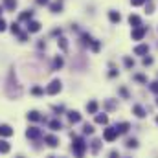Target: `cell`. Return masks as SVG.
I'll return each instance as SVG.
<instances>
[{"label": "cell", "mask_w": 158, "mask_h": 158, "mask_svg": "<svg viewBox=\"0 0 158 158\" xmlns=\"http://www.w3.org/2000/svg\"><path fill=\"white\" fill-rule=\"evenodd\" d=\"M145 9H147V13H153V11H155V6H153V2H151V0L147 2V7H145Z\"/></svg>", "instance_id": "obj_42"}, {"label": "cell", "mask_w": 158, "mask_h": 158, "mask_svg": "<svg viewBox=\"0 0 158 158\" xmlns=\"http://www.w3.org/2000/svg\"><path fill=\"white\" fill-rule=\"evenodd\" d=\"M143 66H149V64H153V57H143Z\"/></svg>", "instance_id": "obj_38"}, {"label": "cell", "mask_w": 158, "mask_h": 158, "mask_svg": "<svg viewBox=\"0 0 158 158\" xmlns=\"http://www.w3.org/2000/svg\"><path fill=\"white\" fill-rule=\"evenodd\" d=\"M46 158H57V156H53V155H50V156H46Z\"/></svg>", "instance_id": "obj_49"}, {"label": "cell", "mask_w": 158, "mask_h": 158, "mask_svg": "<svg viewBox=\"0 0 158 158\" xmlns=\"http://www.w3.org/2000/svg\"><path fill=\"white\" fill-rule=\"evenodd\" d=\"M105 109H107V110H114V109H116V101H114V99H107V101H105Z\"/></svg>", "instance_id": "obj_30"}, {"label": "cell", "mask_w": 158, "mask_h": 158, "mask_svg": "<svg viewBox=\"0 0 158 158\" xmlns=\"http://www.w3.org/2000/svg\"><path fill=\"white\" fill-rule=\"evenodd\" d=\"M37 4H39V6H48L50 0H37Z\"/></svg>", "instance_id": "obj_46"}, {"label": "cell", "mask_w": 158, "mask_h": 158, "mask_svg": "<svg viewBox=\"0 0 158 158\" xmlns=\"http://www.w3.org/2000/svg\"><path fill=\"white\" fill-rule=\"evenodd\" d=\"M2 11H4V7H2V6H0V17H2Z\"/></svg>", "instance_id": "obj_48"}, {"label": "cell", "mask_w": 158, "mask_h": 158, "mask_svg": "<svg viewBox=\"0 0 158 158\" xmlns=\"http://www.w3.org/2000/svg\"><path fill=\"white\" fill-rule=\"evenodd\" d=\"M30 94H31V96H44V88H42V86H33V88L30 90Z\"/></svg>", "instance_id": "obj_28"}, {"label": "cell", "mask_w": 158, "mask_h": 158, "mask_svg": "<svg viewBox=\"0 0 158 158\" xmlns=\"http://www.w3.org/2000/svg\"><path fill=\"white\" fill-rule=\"evenodd\" d=\"M129 24L132 28H138V26H142V19L138 15H129Z\"/></svg>", "instance_id": "obj_21"}, {"label": "cell", "mask_w": 158, "mask_h": 158, "mask_svg": "<svg viewBox=\"0 0 158 158\" xmlns=\"http://www.w3.org/2000/svg\"><path fill=\"white\" fill-rule=\"evenodd\" d=\"M119 94H121V96H123L125 99H129V90H127L125 86H121V88H119Z\"/></svg>", "instance_id": "obj_37"}, {"label": "cell", "mask_w": 158, "mask_h": 158, "mask_svg": "<svg viewBox=\"0 0 158 158\" xmlns=\"http://www.w3.org/2000/svg\"><path fill=\"white\" fill-rule=\"evenodd\" d=\"M149 90H151L153 94H158V81H153V83L149 85Z\"/></svg>", "instance_id": "obj_36"}, {"label": "cell", "mask_w": 158, "mask_h": 158, "mask_svg": "<svg viewBox=\"0 0 158 158\" xmlns=\"http://www.w3.org/2000/svg\"><path fill=\"white\" fill-rule=\"evenodd\" d=\"M17 6H19V2H17V0H2V7H4V9H7V11H15V9H17Z\"/></svg>", "instance_id": "obj_11"}, {"label": "cell", "mask_w": 158, "mask_h": 158, "mask_svg": "<svg viewBox=\"0 0 158 158\" xmlns=\"http://www.w3.org/2000/svg\"><path fill=\"white\" fill-rule=\"evenodd\" d=\"M147 0H131V4L132 6H142V4H145Z\"/></svg>", "instance_id": "obj_45"}, {"label": "cell", "mask_w": 158, "mask_h": 158, "mask_svg": "<svg viewBox=\"0 0 158 158\" xmlns=\"http://www.w3.org/2000/svg\"><path fill=\"white\" fill-rule=\"evenodd\" d=\"M31 19H33V11H30V9H26V11H22L19 15V20L20 22H30Z\"/></svg>", "instance_id": "obj_16"}, {"label": "cell", "mask_w": 158, "mask_h": 158, "mask_svg": "<svg viewBox=\"0 0 158 158\" xmlns=\"http://www.w3.org/2000/svg\"><path fill=\"white\" fill-rule=\"evenodd\" d=\"M11 151V143L6 138H0V155H7Z\"/></svg>", "instance_id": "obj_12"}, {"label": "cell", "mask_w": 158, "mask_h": 158, "mask_svg": "<svg viewBox=\"0 0 158 158\" xmlns=\"http://www.w3.org/2000/svg\"><path fill=\"white\" fill-rule=\"evenodd\" d=\"M94 121L99 123V125H107V123H109V116H107L105 112H103V114H96V116H94Z\"/></svg>", "instance_id": "obj_22"}, {"label": "cell", "mask_w": 158, "mask_h": 158, "mask_svg": "<svg viewBox=\"0 0 158 158\" xmlns=\"http://www.w3.org/2000/svg\"><path fill=\"white\" fill-rule=\"evenodd\" d=\"M98 109H99V105H98V101H88L86 103V112L88 114H98Z\"/></svg>", "instance_id": "obj_18"}, {"label": "cell", "mask_w": 158, "mask_h": 158, "mask_svg": "<svg viewBox=\"0 0 158 158\" xmlns=\"http://www.w3.org/2000/svg\"><path fill=\"white\" fill-rule=\"evenodd\" d=\"M156 123H158V116H156Z\"/></svg>", "instance_id": "obj_51"}, {"label": "cell", "mask_w": 158, "mask_h": 158, "mask_svg": "<svg viewBox=\"0 0 158 158\" xmlns=\"http://www.w3.org/2000/svg\"><path fill=\"white\" fill-rule=\"evenodd\" d=\"M19 40H20V42H26V40H28V33H22V31H20V35H19Z\"/></svg>", "instance_id": "obj_43"}, {"label": "cell", "mask_w": 158, "mask_h": 158, "mask_svg": "<svg viewBox=\"0 0 158 158\" xmlns=\"http://www.w3.org/2000/svg\"><path fill=\"white\" fill-rule=\"evenodd\" d=\"M94 131H96V129H94L92 123H85V125H83V134H94Z\"/></svg>", "instance_id": "obj_27"}, {"label": "cell", "mask_w": 158, "mask_h": 158, "mask_svg": "<svg viewBox=\"0 0 158 158\" xmlns=\"http://www.w3.org/2000/svg\"><path fill=\"white\" fill-rule=\"evenodd\" d=\"M37 46H39V50H44V48H46V42H44V40H40Z\"/></svg>", "instance_id": "obj_47"}, {"label": "cell", "mask_w": 158, "mask_h": 158, "mask_svg": "<svg viewBox=\"0 0 158 158\" xmlns=\"http://www.w3.org/2000/svg\"><path fill=\"white\" fill-rule=\"evenodd\" d=\"M118 136H119V132H118L116 127H105V129H103V140H105V142L112 143V142L118 140Z\"/></svg>", "instance_id": "obj_3"}, {"label": "cell", "mask_w": 158, "mask_h": 158, "mask_svg": "<svg viewBox=\"0 0 158 158\" xmlns=\"http://www.w3.org/2000/svg\"><path fill=\"white\" fill-rule=\"evenodd\" d=\"M132 114H134V116H136V118H145V114H147V112H145V109H143V107H142V105H138V103H136V105H132Z\"/></svg>", "instance_id": "obj_10"}, {"label": "cell", "mask_w": 158, "mask_h": 158, "mask_svg": "<svg viewBox=\"0 0 158 158\" xmlns=\"http://www.w3.org/2000/svg\"><path fill=\"white\" fill-rule=\"evenodd\" d=\"M156 105H158V99H156Z\"/></svg>", "instance_id": "obj_52"}, {"label": "cell", "mask_w": 158, "mask_h": 158, "mask_svg": "<svg viewBox=\"0 0 158 158\" xmlns=\"http://www.w3.org/2000/svg\"><path fill=\"white\" fill-rule=\"evenodd\" d=\"M44 145L50 147V149H57L61 145V140L55 134H44Z\"/></svg>", "instance_id": "obj_5"}, {"label": "cell", "mask_w": 158, "mask_h": 158, "mask_svg": "<svg viewBox=\"0 0 158 158\" xmlns=\"http://www.w3.org/2000/svg\"><path fill=\"white\" fill-rule=\"evenodd\" d=\"M116 129H118L119 134H127L129 129H131V123H129V121H119L118 125H116Z\"/></svg>", "instance_id": "obj_15"}, {"label": "cell", "mask_w": 158, "mask_h": 158, "mask_svg": "<svg viewBox=\"0 0 158 158\" xmlns=\"http://www.w3.org/2000/svg\"><path fill=\"white\" fill-rule=\"evenodd\" d=\"M92 40H94V39H92L88 33H81V42H83L85 46H90V42H92Z\"/></svg>", "instance_id": "obj_29"}, {"label": "cell", "mask_w": 158, "mask_h": 158, "mask_svg": "<svg viewBox=\"0 0 158 158\" xmlns=\"http://www.w3.org/2000/svg\"><path fill=\"white\" fill-rule=\"evenodd\" d=\"M48 129H50V131H53V132H57V131H61V129H63V123H61L57 118L50 119V121H48Z\"/></svg>", "instance_id": "obj_14"}, {"label": "cell", "mask_w": 158, "mask_h": 158, "mask_svg": "<svg viewBox=\"0 0 158 158\" xmlns=\"http://www.w3.org/2000/svg\"><path fill=\"white\" fill-rule=\"evenodd\" d=\"M40 28H42V24H40L39 20H30V22H26V31L28 33H39Z\"/></svg>", "instance_id": "obj_7"}, {"label": "cell", "mask_w": 158, "mask_h": 158, "mask_svg": "<svg viewBox=\"0 0 158 158\" xmlns=\"http://www.w3.org/2000/svg\"><path fill=\"white\" fill-rule=\"evenodd\" d=\"M26 118H28V121H46V118L40 114L39 110H30L26 114Z\"/></svg>", "instance_id": "obj_9"}, {"label": "cell", "mask_w": 158, "mask_h": 158, "mask_svg": "<svg viewBox=\"0 0 158 158\" xmlns=\"http://www.w3.org/2000/svg\"><path fill=\"white\" fill-rule=\"evenodd\" d=\"M72 136V153L76 158H83L86 149H88V143L85 142L83 136H76V134H70Z\"/></svg>", "instance_id": "obj_1"}, {"label": "cell", "mask_w": 158, "mask_h": 158, "mask_svg": "<svg viewBox=\"0 0 158 158\" xmlns=\"http://www.w3.org/2000/svg\"><path fill=\"white\" fill-rule=\"evenodd\" d=\"M61 90H63V83H61L59 79H53L50 85H46V88H44V94H48V96H57Z\"/></svg>", "instance_id": "obj_2"}, {"label": "cell", "mask_w": 158, "mask_h": 158, "mask_svg": "<svg viewBox=\"0 0 158 158\" xmlns=\"http://www.w3.org/2000/svg\"><path fill=\"white\" fill-rule=\"evenodd\" d=\"M123 63H125V66H127V68H132V66H134V59H131V57H125V59H123Z\"/></svg>", "instance_id": "obj_35"}, {"label": "cell", "mask_w": 158, "mask_h": 158, "mask_svg": "<svg viewBox=\"0 0 158 158\" xmlns=\"http://www.w3.org/2000/svg\"><path fill=\"white\" fill-rule=\"evenodd\" d=\"M90 48H92V52H99L101 42H99V40H92V42H90Z\"/></svg>", "instance_id": "obj_34"}, {"label": "cell", "mask_w": 158, "mask_h": 158, "mask_svg": "<svg viewBox=\"0 0 158 158\" xmlns=\"http://www.w3.org/2000/svg\"><path fill=\"white\" fill-rule=\"evenodd\" d=\"M63 64H64L63 57H61V55H57V57L53 59V64H52V68H53V70H61V68H63Z\"/></svg>", "instance_id": "obj_23"}, {"label": "cell", "mask_w": 158, "mask_h": 158, "mask_svg": "<svg viewBox=\"0 0 158 158\" xmlns=\"http://www.w3.org/2000/svg\"><path fill=\"white\" fill-rule=\"evenodd\" d=\"M50 11H52V13H61V11H63V4H61V2L50 4Z\"/></svg>", "instance_id": "obj_25"}, {"label": "cell", "mask_w": 158, "mask_h": 158, "mask_svg": "<svg viewBox=\"0 0 158 158\" xmlns=\"http://www.w3.org/2000/svg\"><path fill=\"white\" fill-rule=\"evenodd\" d=\"M15 134V129L9 123H0V138H11Z\"/></svg>", "instance_id": "obj_6"}, {"label": "cell", "mask_w": 158, "mask_h": 158, "mask_svg": "<svg viewBox=\"0 0 158 158\" xmlns=\"http://www.w3.org/2000/svg\"><path fill=\"white\" fill-rule=\"evenodd\" d=\"M52 110L55 112V116H59V114H63V112H64V105H53V107H52Z\"/></svg>", "instance_id": "obj_31"}, {"label": "cell", "mask_w": 158, "mask_h": 158, "mask_svg": "<svg viewBox=\"0 0 158 158\" xmlns=\"http://www.w3.org/2000/svg\"><path fill=\"white\" fill-rule=\"evenodd\" d=\"M125 147H127V149H138V140H136V138H129V140L125 142Z\"/></svg>", "instance_id": "obj_26"}, {"label": "cell", "mask_w": 158, "mask_h": 158, "mask_svg": "<svg viewBox=\"0 0 158 158\" xmlns=\"http://www.w3.org/2000/svg\"><path fill=\"white\" fill-rule=\"evenodd\" d=\"M134 53L136 55H147L149 53V44H138L134 48Z\"/></svg>", "instance_id": "obj_17"}, {"label": "cell", "mask_w": 158, "mask_h": 158, "mask_svg": "<svg viewBox=\"0 0 158 158\" xmlns=\"http://www.w3.org/2000/svg\"><path fill=\"white\" fill-rule=\"evenodd\" d=\"M26 138H28V140H33V142H39L40 138H42V129L35 127V125L28 127V129H26Z\"/></svg>", "instance_id": "obj_4"}, {"label": "cell", "mask_w": 158, "mask_h": 158, "mask_svg": "<svg viewBox=\"0 0 158 158\" xmlns=\"http://www.w3.org/2000/svg\"><path fill=\"white\" fill-rule=\"evenodd\" d=\"M66 118H68L70 123H79L81 121V114H79L77 110H68L66 112Z\"/></svg>", "instance_id": "obj_13"}, {"label": "cell", "mask_w": 158, "mask_h": 158, "mask_svg": "<svg viewBox=\"0 0 158 158\" xmlns=\"http://www.w3.org/2000/svg\"><path fill=\"white\" fill-rule=\"evenodd\" d=\"M116 76H118V70H116V68L110 64V72H109V77H116Z\"/></svg>", "instance_id": "obj_39"}, {"label": "cell", "mask_w": 158, "mask_h": 158, "mask_svg": "<svg viewBox=\"0 0 158 158\" xmlns=\"http://www.w3.org/2000/svg\"><path fill=\"white\" fill-rule=\"evenodd\" d=\"M145 33H147V26H138V28H134L132 30V40H142L145 37Z\"/></svg>", "instance_id": "obj_8"}, {"label": "cell", "mask_w": 158, "mask_h": 158, "mask_svg": "<svg viewBox=\"0 0 158 158\" xmlns=\"http://www.w3.org/2000/svg\"><path fill=\"white\" fill-rule=\"evenodd\" d=\"M109 158H119V151H116V149H112V151L109 153Z\"/></svg>", "instance_id": "obj_41"}, {"label": "cell", "mask_w": 158, "mask_h": 158, "mask_svg": "<svg viewBox=\"0 0 158 158\" xmlns=\"http://www.w3.org/2000/svg\"><path fill=\"white\" fill-rule=\"evenodd\" d=\"M9 30H11V33H13V35H20V28H19V24H15V22H13V24L9 26Z\"/></svg>", "instance_id": "obj_33"}, {"label": "cell", "mask_w": 158, "mask_h": 158, "mask_svg": "<svg viewBox=\"0 0 158 158\" xmlns=\"http://www.w3.org/2000/svg\"><path fill=\"white\" fill-rule=\"evenodd\" d=\"M109 20H110L112 24H118L119 20H121V15H119V11L110 9V11H109Z\"/></svg>", "instance_id": "obj_20"}, {"label": "cell", "mask_w": 158, "mask_h": 158, "mask_svg": "<svg viewBox=\"0 0 158 158\" xmlns=\"http://www.w3.org/2000/svg\"><path fill=\"white\" fill-rule=\"evenodd\" d=\"M52 35L53 37H61L63 35V30H52Z\"/></svg>", "instance_id": "obj_44"}, {"label": "cell", "mask_w": 158, "mask_h": 158, "mask_svg": "<svg viewBox=\"0 0 158 158\" xmlns=\"http://www.w3.org/2000/svg\"><path fill=\"white\" fill-rule=\"evenodd\" d=\"M88 145H90V153H92V155H98L99 149H101V140H92Z\"/></svg>", "instance_id": "obj_19"}, {"label": "cell", "mask_w": 158, "mask_h": 158, "mask_svg": "<svg viewBox=\"0 0 158 158\" xmlns=\"http://www.w3.org/2000/svg\"><path fill=\"white\" fill-rule=\"evenodd\" d=\"M132 79H134V81H138V83H147V77H145L143 74H134Z\"/></svg>", "instance_id": "obj_32"}, {"label": "cell", "mask_w": 158, "mask_h": 158, "mask_svg": "<svg viewBox=\"0 0 158 158\" xmlns=\"http://www.w3.org/2000/svg\"><path fill=\"white\" fill-rule=\"evenodd\" d=\"M17 158H24V156H17Z\"/></svg>", "instance_id": "obj_50"}, {"label": "cell", "mask_w": 158, "mask_h": 158, "mask_svg": "<svg viewBox=\"0 0 158 158\" xmlns=\"http://www.w3.org/2000/svg\"><path fill=\"white\" fill-rule=\"evenodd\" d=\"M6 28H7V22L0 17V31H6Z\"/></svg>", "instance_id": "obj_40"}, {"label": "cell", "mask_w": 158, "mask_h": 158, "mask_svg": "<svg viewBox=\"0 0 158 158\" xmlns=\"http://www.w3.org/2000/svg\"><path fill=\"white\" fill-rule=\"evenodd\" d=\"M57 46H59L63 52H68V39H64V37H59V39H57Z\"/></svg>", "instance_id": "obj_24"}]
</instances>
